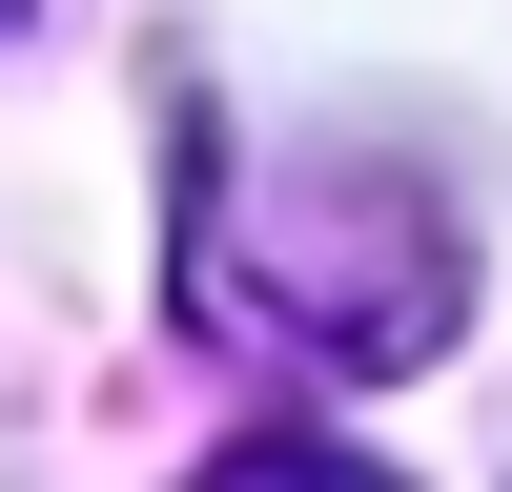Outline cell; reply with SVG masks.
Segmentation results:
<instances>
[{
  "mask_svg": "<svg viewBox=\"0 0 512 492\" xmlns=\"http://www.w3.org/2000/svg\"><path fill=\"white\" fill-rule=\"evenodd\" d=\"M205 328L246 349H308V369H431L451 308H472V246L410 164H287V185H226L185 246Z\"/></svg>",
  "mask_w": 512,
  "mask_h": 492,
  "instance_id": "obj_1",
  "label": "cell"
},
{
  "mask_svg": "<svg viewBox=\"0 0 512 492\" xmlns=\"http://www.w3.org/2000/svg\"><path fill=\"white\" fill-rule=\"evenodd\" d=\"M205 492H390V472L328 451V431H246V451H205Z\"/></svg>",
  "mask_w": 512,
  "mask_h": 492,
  "instance_id": "obj_2",
  "label": "cell"
},
{
  "mask_svg": "<svg viewBox=\"0 0 512 492\" xmlns=\"http://www.w3.org/2000/svg\"><path fill=\"white\" fill-rule=\"evenodd\" d=\"M0 21H21V0H0Z\"/></svg>",
  "mask_w": 512,
  "mask_h": 492,
  "instance_id": "obj_3",
  "label": "cell"
}]
</instances>
